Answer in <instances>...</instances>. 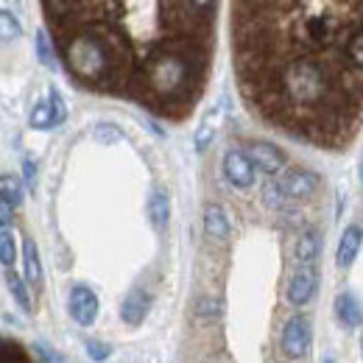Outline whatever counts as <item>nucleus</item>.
Instances as JSON below:
<instances>
[{
    "instance_id": "13",
    "label": "nucleus",
    "mask_w": 363,
    "mask_h": 363,
    "mask_svg": "<svg viewBox=\"0 0 363 363\" xmlns=\"http://www.w3.org/2000/svg\"><path fill=\"white\" fill-rule=\"evenodd\" d=\"M148 218H151L154 229L168 227V218H171V196H168L165 187H157L148 196Z\"/></svg>"
},
{
    "instance_id": "1",
    "label": "nucleus",
    "mask_w": 363,
    "mask_h": 363,
    "mask_svg": "<svg viewBox=\"0 0 363 363\" xmlns=\"http://www.w3.org/2000/svg\"><path fill=\"white\" fill-rule=\"evenodd\" d=\"M235 73L249 109L324 151L363 126V0H246L232 6Z\"/></svg>"
},
{
    "instance_id": "2",
    "label": "nucleus",
    "mask_w": 363,
    "mask_h": 363,
    "mask_svg": "<svg viewBox=\"0 0 363 363\" xmlns=\"http://www.w3.org/2000/svg\"><path fill=\"white\" fill-rule=\"evenodd\" d=\"M43 9L76 84L137 101L171 121L184 118L201 98L216 3L53 0Z\"/></svg>"
},
{
    "instance_id": "15",
    "label": "nucleus",
    "mask_w": 363,
    "mask_h": 363,
    "mask_svg": "<svg viewBox=\"0 0 363 363\" xmlns=\"http://www.w3.org/2000/svg\"><path fill=\"white\" fill-rule=\"evenodd\" d=\"M335 316L341 318L347 327H361L363 324V305L355 294H341L335 299Z\"/></svg>"
},
{
    "instance_id": "5",
    "label": "nucleus",
    "mask_w": 363,
    "mask_h": 363,
    "mask_svg": "<svg viewBox=\"0 0 363 363\" xmlns=\"http://www.w3.org/2000/svg\"><path fill=\"white\" fill-rule=\"evenodd\" d=\"M316 291H318L316 266H299L296 274L291 277V282H288L285 296H288V302H291L294 308H302V305H308V302L316 296Z\"/></svg>"
},
{
    "instance_id": "3",
    "label": "nucleus",
    "mask_w": 363,
    "mask_h": 363,
    "mask_svg": "<svg viewBox=\"0 0 363 363\" xmlns=\"http://www.w3.org/2000/svg\"><path fill=\"white\" fill-rule=\"evenodd\" d=\"M311 347V321L308 316H291L282 327V352L291 361H299L308 355Z\"/></svg>"
},
{
    "instance_id": "23",
    "label": "nucleus",
    "mask_w": 363,
    "mask_h": 363,
    "mask_svg": "<svg viewBox=\"0 0 363 363\" xmlns=\"http://www.w3.org/2000/svg\"><path fill=\"white\" fill-rule=\"evenodd\" d=\"M87 352H90L92 361H106L109 358V344H104V341H95V338H87Z\"/></svg>"
},
{
    "instance_id": "12",
    "label": "nucleus",
    "mask_w": 363,
    "mask_h": 363,
    "mask_svg": "<svg viewBox=\"0 0 363 363\" xmlns=\"http://www.w3.org/2000/svg\"><path fill=\"white\" fill-rule=\"evenodd\" d=\"M23 269H26V282L40 291L43 288V263H40V249L34 238H23Z\"/></svg>"
},
{
    "instance_id": "9",
    "label": "nucleus",
    "mask_w": 363,
    "mask_h": 363,
    "mask_svg": "<svg viewBox=\"0 0 363 363\" xmlns=\"http://www.w3.org/2000/svg\"><path fill=\"white\" fill-rule=\"evenodd\" d=\"M282 196L285 199H305L311 193H316L318 187V177L313 171H305V168H294V171H285L282 179L277 182Z\"/></svg>"
},
{
    "instance_id": "22",
    "label": "nucleus",
    "mask_w": 363,
    "mask_h": 363,
    "mask_svg": "<svg viewBox=\"0 0 363 363\" xmlns=\"http://www.w3.org/2000/svg\"><path fill=\"white\" fill-rule=\"evenodd\" d=\"M37 53H40V62H43L45 67H56V56H53V50H50V37H48L45 31L37 34Z\"/></svg>"
},
{
    "instance_id": "29",
    "label": "nucleus",
    "mask_w": 363,
    "mask_h": 363,
    "mask_svg": "<svg viewBox=\"0 0 363 363\" xmlns=\"http://www.w3.org/2000/svg\"><path fill=\"white\" fill-rule=\"evenodd\" d=\"M361 347H363V341H361Z\"/></svg>"
},
{
    "instance_id": "7",
    "label": "nucleus",
    "mask_w": 363,
    "mask_h": 363,
    "mask_svg": "<svg viewBox=\"0 0 363 363\" xmlns=\"http://www.w3.org/2000/svg\"><path fill=\"white\" fill-rule=\"evenodd\" d=\"M224 177L238 190H249L255 184V165L246 157V151H238V148L227 151V157H224Z\"/></svg>"
},
{
    "instance_id": "21",
    "label": "nucleus",
    "mask_w": 363,
    "mask_h": 363,
    "mask_svg": "<svg viewBox=\"0 0 363 363\" xmlns=\"http://www.w3.org/2000/svg\"><path fill=\"white\" fill-rule=\"evenodd\" d=\"M20 34H23V26L17 23V17L9 11H0V40H17Z\"/></svg>"
},
{
    "instance_id": "18",
    "label": "nucleus",
    "mask_w": 363,
    "mask_h": 363,
    "mask_svg": "<svg viewBox=\"0 0 363 363\" xmlns=\"http://www.w3.org/2000/svg\"><path fill=\"white\" fill-rule=\"evenodd\" d=\"M6 282H9V291H11V296L17 299V305L23 308V311H31V296H28V282L20 277V274H14L11 269H6Z\"/></svg>"
},
{
    "instance_id": "20",
    "label": "nucleus",
    "mask_w": 363,
    "mask_h": 363,
    "mask_svg": "<svg viewBox=\"0 0 363 363\" xmlns=\"http://www.w3.org/2000/svg\"><path fill=\"white\" fill-rule=\"evenodd\" d=\"M213 137H216V112H213V115H207V118H204V123L199 126V132H196V148H199V151H204V148L213 143Z\"/></svg>"
},
{
    "instance_id": "19",
    "label": "nucleus",
    "mask_w": 363,
    "mask_h": 363,
    "mask_svg": "<svg viewBox=\"0 0 363 363\" xmlns=\"http://www.w3.org/2000/svg\"><path fill=\"white\" fill-rule=\"evenodd\" d=\"M17 260V243H14V232L11 229H3L0 232V263L6 269H11Z\"/></svg>"
},
{
    "instance_id": "8",
    "label": "nucleus",
    "mask_w": 363,
    "mask_h": 363,
    "mask_svg": "<svg viewBox=\"0 0 363 363\" xmlns=\"http://www.w3.org/2000/svg\"><path fill=\"white\" fill-rule=\"evenodd\" d=\"M246 157L252 160L255 171H263L266 177H279L285 168V154L272 143H252Z\"/></svg>"
},
{
    "instance_id": "14",
    "label": "nucleus",
    "mask_w": 363,
    "mask_h": 363,
    "mask_svg": "<svg viewBox=\"0 0 363 363\" xmlns=\"http://www.w3.org/2000/svg\"><path fill=\"white\" fill-rule=\"evenodd\" d=\"M204 232L216 240H227L229 238V218L221 204H207L204 207Z\"/></svg>"
},
{
    "instance_id": "24",
    "label": "nucleus",
    "mask_w": 363,
    "mask_h": 363,
    "mask_svg": "<svg viewBox=\"0 0 363 363\" xmlns=\"http://www.w3.org/2000/svg\"><path fill=\"white\" fill-rule=\"evenodd\" d=\"M34 352H37L45 363H67L59 352H53V350H50L48 344H43V341H37V344H34Z\"/></svg>"
},
{
    "instance_id": "6",
    "label": "nucleus",
    "mask_w": 363,
    "mask_h": 363,
    "mask_svg": "<svg viewBox=\"0 0 363 363\" xmlns=\"http://www.w3.org/2000/svg\"><path fill=\"white\" fill-rule=\"evenodd\" d=\"M67 311H70V316L76 324H82V327H90L92 321L98 318V296L92 294V288L87 285H73L70 288V296H67Z\"/></svg>"
},
{
    "instance_id": "11",
    "label": "nucleus",
    "mask_w": 363,
    "mask_h": 363,
    "mask_svg": "<svg viewBox=\"0 0 363 363\" xmlns=\"http://www.w3.org/2000/svg\"><path fill=\"white\" fill-rule=\"evenodd\" d=\"M148 311H151V296H148L143 288H135V291L123 299V305H121V318H123L129 327H137V324H143V318L148 316Z\"/></svg>"
},
{
    "instance_id": "27",
    "label": "nucleus",
    "mask_w": 363,
    "mask_h": 363,
    "mask_svg": "<svg viewBox=\"0 0 363 363\" xmlns=\"http://www.w3.org/2000/svg\"><path fill=\"white\" fill-rule=\"evenodd\" d=\"M23 171H26L28 187H34V184H37V162H34V160H23Z\"/></svg>"
},
{
    "instance_id": "4",
    "label": "nucleus",
    "mask_w": 363,
    "mask_h": 363,
    "mask_svg": "<svg viewBox=\"0 0 363 363\" xmlns=\"http://www.w3.org/2000/svg\"><path fill=\"white\" fill-rule=\"evenodd\" d=\"M67 118V106H65V98L56 87H50L48 92V101H37L34 112H31V129H53V126H62Z\"/></svg>"
},
{
    "instance_id": "26",
    "label": "nucleus",
    "mask_w": 363,
    "mask_h": 363,
    "mask_svg": "<svg viewBox=\"0 0 363 363\" xmlns=\"http://www.w3.org/2000/svg\"><path fill=\"white\" fill-rule=\"evenodd\" d=\"M11 210H14V207L0 199V232H3V229H11Z\"/></svg>"
},
{
    "instance_id": "16",
    "label": "nucleus",
    "mask_w": 363,
    "mask_h": 363,
    "mask_svg": "<svg viewBox=\"0 0 363 363\" xmlns=\"http://www.w3.org/2000/svg\"><path fill=\"white\" fill-rule=\"evenodd\" d=\"M318 252H321V238H318V232L316 229H305V232L299 235L296 246H294L296 260H299L302 266H313V260L318 257Z\"/></svg>"
},
{
    "instance_id": "17",
    "label": "nucleus",
    "mask_w": 363,
    "mask_h": 363,
    "mask_svg": "<svg viewBox=\"0 0 363 363\" xmlns=\"http://www.w3.org/2000/svg\"><path fill=\"white\" fill-rule=\"evenodd\" d=\"M0 199L9 201L11 207H20L23 204L26 190H23V182L17 179L14 174H0Z\"/></svg>"
},
{
    "instance_id": "25",
    "label": "nucleus",
    "mask_w": 363,
    "mask_h": 363,
    "mask_svg": "<svg viewBox=\"0 0 363 363\" xmlns=\"http://www.w3.org/2000/svg\"><path fill=\"white\" fill-rule=\"evenodd\" d=\"M196 313H199V316H216V313H218V302H213V299H199Z\"/></svg>"
},
{
    "instance_id": "10",
    "label": "nucleus",
    "mask_w": 363,
    "mask_h": 363,
    "mask_svg": "<svg viewBox=\"0 0 363 363\" xmlns=\"http://www.w3.org/2000/svg\"><path fill=\"white\" fill-rule=\"evenodd\" d=\"M361 243H363V227L350 224V227L344 229L341 243H338V252H335V263H338V269H347V266L355 263V257H358V252H361Z\"/></svg>"
},
{
    "instance_id": "28",
    "label": "nucleus",
    "mask_w": 363,
    "mask_h": 363,
    "mask_svg": "<svg viewBox=\"0 0 363 363\" xmlns=\"http://www.w3.org/2000/svg\"><path fill=\"white\" fill-rule=\"evenodd\" d=\"M324 363H335V361H324Z\"/></svg>"
}]
</instances>
